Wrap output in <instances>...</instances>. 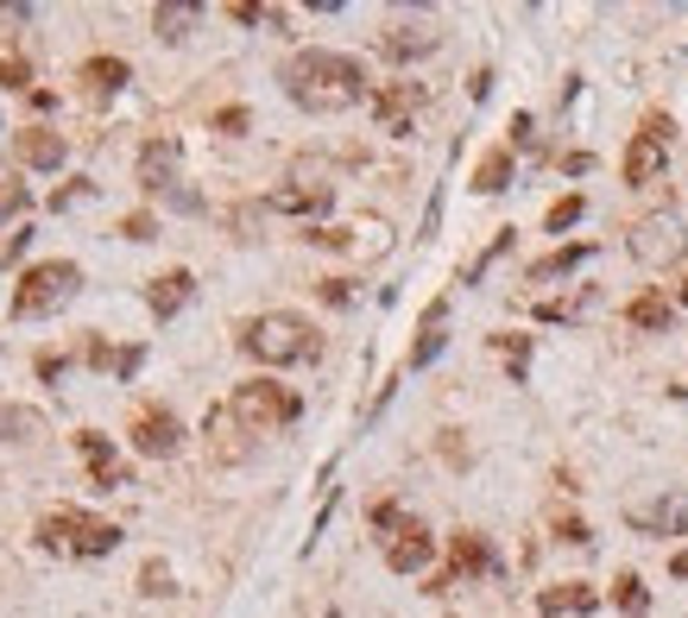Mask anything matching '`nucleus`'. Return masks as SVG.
Listing matches in <instances>:
<instances>
[{
	"instance_id": "nucleus-1",
	"label": "nucleus",
	"mask_w": 688,
	"mask_h": 618,
	"mask_svg": "<svg viewBox=\"0 0 688 618\" xmlns=\"http://www.w3.org/2000/svg\"><path fill=\"white\" fill-rule=\"evenodd\" d=\"M285 96L310 114H348L367 101V70L341 51H297L285 63Z\"/></svg>"
},
{
	"instance_id": "nucleus-2",
	"label": "nucleus",
	"mask_w": 688,
	"mask_h": 618,
	"mask_svg": "<svg viewBox=\"0 0 688 618\" xmlns=\"http://www.w3.org/2000/svg\"><path fill=\"white\" fill-rule=\"evenodd\" d=\"M240 348L253 353L259 367H303V360L322 353V335L303 316H291V309H272V316H253L240 329Z\"/></svg>"
},
{
	"instance_id": "nucleus-3",
	"label": "nucleus",
	"mask_w": 688,
	"mask_h": 618,
	"mask_svg": "<svg viewBox=\"0 0 688 618\" xmlns=\"http://www.w3.org/2000/svg\"><path fill=\"white\" fill-rule=\"evenodd\" d=\"M39 542H44V549H58V556L101 561V556H114V549H120V530L108 518H89V511L58 505V511H44V518H39Z\"/></svg>"
},
{
	"instance_id": "nucleus-4",
	"label": "nucleus",
	"mask_w": 688,
	"mask_h": 618,
	"mask_svg": "<svg viewBox=\"0 0 688 618\" xmlns=\"http://www.w3.org/2000/svg\"><path fill=\"white\" fill-rule=\"evenodd\" d=\"M228 410H235V423H240V429L266 436V429L297 423V417H303V398H297L291 386H278V379H247V386H235Z\"/></svg>"
},
{
	"instance_id": "nucleus-5",
	"label": "nucleus",
	"mask_w": 688,
	"mask_h": 618,
	"mask_svg": "<svg viewBox=\"0 0 688 618\" xmlns=\"http://www.w3.org/2000/svg\"><path fill=\"white\" fill-rule=\"evenodd\" d=\"M77 285H82L77 259H44V266H32L20 278V290H13V316H20V322L51 316V309H63L70 297H77Z\"/></svg>"
},
{
	"instance_id": "nucleus-6",
	"label": "nucleus",
	"mask_w": 688,
	"mask_h": 618,
	"mask_svg": "<svg viewBox=\"0 0 688 618\" xmlns=\"http://www.w3.org/2000/svg\"><path fill=\"white\" fill-rule=\"evenodd\" d=\"M664 165H669V120L650 114L645 127L631 133V146H626V183L631 190H645V183L664 177Z\"/></svg>"
},
{
	"instance_id": "nucleus-7",
	"label": "nucleus",
	"mask_w": 688,
	"mask_h": 618,
	"mask_svg": "<svg viewBox=\"0 0 688 618\" xmlns=\"http://www.w3.org/2000/svg\"><path fill=\"white\" fill-rule=\"evenodd\" d=\"M631 252H638L645 266H676V259H682V215L676 209L645 215V221L631 228Z\"/></svg>"
},
{
	"instance_id": "nucleus-8",
	"label": "nucleus",
	"mask_w": 688,
	"mask_h": 618,
	"mask_svg": "<svg viewBox=\"0 0 688 618\" xmlns=\"http://www.w3.org/2000/svg\"><path fill=\"white\" fill-rule=\"evenodd\" d=\"M626 524L645 530V537H682L688 524V492H664V499H638L626 505Z\"/></svg>"
},
{
	"instance_id": "nucleus-9",
	"label": "nucleus",
	"mask_w": 688,
	"mask_h": 618,
	"mask_svg": "<svg viewBox=\"0 0 688 618\" xmlns=\"http://www.w3.org/2000/svg\"><path fill=\"white\" fill-rule=\"evenodd\" d=\"M133 448H139V455H152V461H171V455L183 448V423L171 417V410H139Z\"/></svg>"
},
{
	"instance_id": "nucleus-10",
	"label": "nucleus",
	"mask_w": 688,
	"mask_h": 618,
	"mask_svg": "<svg viewBox=\"0 0 688 618\" xmlns=\"http://www.w3.org/2000/svg\"><path fill=\"white\" fill-rule=\"evenodd\" d=\"M430 556H436V537L411 518L398 524L392 542H386V568H392V575H417V568H430Z\"/></svg>"
},
{
	"instance_id": "nucleus-11",
	"label": "nucleus",
	"mask_w": 688,
	"mask_h": 618,
	"mask_svg": "<svg viewBox=\"0 0 688 618\" xmlns=\"http://www.w3.org/2000/svg\"><path fill=\"white\" fill-rule=\"evenodd\" d=\"M449 575H436L430 580V594H449V587H461L468 575H487L492 568V549H487V537H473V530H461V537L449 542Z\"/></svg>"
},
{
	"instance_id": "nucleus-12",
	"label": "nucleus",
	"mask_w": 688,
	"mask_h": 618,
	"mask_svg": "<svg viewBox=\"0 0 688 618\" xmlns=\"http://www.w3.org/2000/svg\"><path fill=\"white\" fill-rule=\"evenodd\" d=\"M417 108H423V82H392V89H379L373 96V120L386 133H411Z\"/></svg>"
},
{
	"instance_id": "nucleus-13",
	"label": "nucleus",
	"mask_w": 688,
	"mask_h": 618,
	"mask_svg": "<svg viewBox=\"0 0 688 618\" xmlns=\"http://www.w3.org/2000/svg\"><path fill=\"white\" fill-rule=\"evenodd\" d=\"M139 183H146L152 196L178 190V139H152V146L139 152Z\"/></svg>"
},
{
	"instance_id": "nucleus-14",
	"label": "nucleus",
	"mask_w": 688,
	"mask_h": 618,
	"mask_svg": "<svg viewBox=\"0 0 688 618\" xmlns=\"http://www.w3.org/2000/svg\"><path fill=\"white\" fill-rule=\"evenodd\" d=\"M13 152H20V165H32V171H58L63 158H70V146H63V133H51V127H26V133L13 139Z\"/></svg>"
},
{
	"instance_id": "nucleus-15",
	"label": "nucleus",
	"mask_w": 688,
	"mask_h": 618,
	"mask_svg": "<svg viewBox=\"0 0 688 618\" xmlns=\"http://www.w3.org/2000/svg\"><path fill=\"white\" fill-rule=\"evenodd\" d=\"M190 297H197V278H190V271H158L152 278V290H146V303H152V316L158 322H171V316H178L183 303H190Z\"/></svg>"
},
{
	"instance_id": "nucleus-16",
	"label": "nucleus",
	"mask_w": 688,
	"mask_h": 618,
	"mask_svg": "<svg viewBox=\"0 0 688 618\" xmlns=\"http://www.w3.org/2000/svg\"><path fill=\"white\" fill-rule=\"evenodd\" d=\"M436 44H442V32H436V26H423V20H405V26H392V32H386V58L411 63V58H430Z\"/></svg>"
},
{
	"instance_id": "nucleus-17",
	"label": "nucleus",
	"mask_w": 688,
	"mask_h": 618,
	"mask_svg": "<svg viewBox=\"0 0 688 618\" xmlns=\"http://www.w3.org/2000/svg\"><path fill=\"white\" fill-rule=\"evenodd\" d=\"M442 341H449V303L436 297V303L423 309V329H417V341H411V367H430L436 353H442Z\"/></svg>"
},
{
	"instance_id": "nucleus-18",
	"label": "nucleus",
	"mask_w": 688,
	"mask_h": 618,
	"mask_svg": "<svg viewBox=\"0 0 688 618\" xmlns=\"http://www.w3.org/2000/svg\"><path fill=\"white\" fill-rule=\"evenodd\" d=\"M77 448H82V461H89V474H96V486H127V467H120V455L101 442L96 429H82Z\"/></svg>"
},
{
	"instance_id": "nucleus-19",
	"label": "nucleus",
	"mask_w": 688,
	"mask_h": 618,
	"mask_svg": "<svg viewBox=\"0 0 688 618\" xmlns=\"http://www.w3.org/2000/svg\"><path fill=\"white\" fill-rule=\"evenodd\" d=\"M537 606H544L550 618H562V612H594V606H600V594H594L588 580H562V587H544V594H537Z\"/></svg>"
},
{
	"instance_id": "nucleus-20",
	"label": "nucleus",
	"mask_w": 688,
	"mask_h": 618,
	"mask_svg": "<svg viewBox=\"0 0 688 618\" xmlns=\"http://www.w3.org/2000/svg\"><path fill=\"white\" fill-rule=\"evenodd\" d=\"M626 322H631V329L664 335L669 322H676V309H669V297H664V290H645V297H631V303H626Z\"/></svg>"
},
{
	"instance_id": "nucleus-21",
	"label": "nucleus",
	"mask_w": 688,
	"mask_h": 618,
	"mask_svg": "<svg viewBox=\"0 0 688 618\" xmlns=\"http://www.w3.org/2000/svg\"><path fill=\"white\" fill-rule=\"evenodd\" d=\"M329 183H291V190H272V209L278 215H322L329 209Z\"/></svg>"
},
{
	"instance_id": "nucleus-22",
	"label": "nucleus",
	"mask_w": 688,
	"mask_h": 618,
	"mask_svg": "<svg viewBox=\"0 0 688 618\" xmlns=\"http://www.w3.org/2000/svg\"><path fill=\"white\" fill-rule=\"evenodd\" d=\"M127 58H89L82 63V82H89V96H114V89H127Z\"/></svg>"
},
{
	"instance_id": "nucleus-23",
	"label": "nucleus",
	"mask_w": 688,
	"mask_h": 618,
	"mask_svg": "<svg viewBox=\"0 0 688 618\" xmlns=\"http://www.w3.org/2000/svg\"><path fill=\"white\" fill-rule=\"evenodd\" d=\"M209 436H216V461H247V442H240V423L228 405L209 410Z\"/></svg>"
},
{
	"instance_id": "nucleus-24",
	"label": "nucleus",
	"mask_w": 688,
	"mask_h": 618,
	"mask_svg": "<svg viewBox=\"0 0 688 618\" xmlns=\"http://www.w3.org/2000/svg\"><path fill=\"white\" fill-rule=\"evenodd\" d=\"M202 20V7H152V32L164 44H178V39H190V26Z\"/></svg>"
},
{
	"instance_id": "nucleus-25",
	"label": "nucleus",
	"mask_w": 688,
	"mask_h": 618,
	"mask_svg": "<svg viewBox=\"0 0 688 618\" xmlns=\"http://www.w3.org/2000/svg\"><path fill=\"white\" fill-rule=\"evenodd\" d=\"M506 183H511V146H506V152H487V158H480V171H473V190H480V196H499Z\"/></svg>"
},
{
	"instance_id": "nucleus-26",
	"label": "nucleus",
	"mask_w": 688,
	"mask_h": 618,
	"mask_svg": "<svg viewBox=\"0 0 688 618\" xmlns=\"http://www.w3.org/2000/svg\"><path fill=\"white\" fill-rule=\"evenodd\" d=\"M581 259H594V247H556L550 259H537V266H531V285H544V278H562V271H575Z\"/></svg>"
},
{
	"instance_id": "nucleus-27",
	"label": "nucleus",
	"mask_w": 688,
	"mask_h": 618,
	"mask_svg": "<svg viewBox=\"0 0 688 618\" xmlns=\"http://www.w3.org/2000/svg\"><path fill=\"white\" fill-rule=\"evenodd\" d=\"M612 599H619V612H626V618H645V606H650V594H645V580H638V575L612 580Z\"/></svg>"
},
{
	"instance_id": "nucleus-28",
	"label": "nucleus",
	"mask_w": 688,
	"mask_h": 618,
	"mask_svg": "<svg viewBox=\"0 0 688 618\" xmlns=\"http://www.w3.org/2000/svg\"><path fill=\"white\" fill-rule=\"evenodd\" d=\"M228 20H240V26H285V13H278V7H259V0H235V7H228Z\"/></svg>"
},
{
	"instance_id": "nucleus-29",
	"label": "nucleus",
	"mask_w": 688,
	"mask_h": 618,
	"mask_svg": "<svg viewBox=\"0 0 688 618\" xmlns=\"http://www.w3.org/2000/svg\"><path fill=\"white\" fill-rule=\"evenodd\" d=\"M581 209H588V202H581V196H562V202H556V209H550V233L575 228V221H581Z\"/></svg>"
},
{
	"instance_id": "nucleus-30",
	"label": "nucleus",
	"mask_w": 688,
	"mask_h": 618,
	"mask_svg": "<svg viewBox=\"0 0 688 618\" xmlns=\"http://www.w3.org/2000/svg\"><path fill=\"white\" fill-rule=\"evenodd\" d=\"M499 348H506L511 372H518V379H525V367H531V341H525V335H499Z\"/></svg>"
},
{
	"instance_id": "nucleus-31",
	"label": "nucleus",
	"mask_w": 688,
	"mask_h": 618,
	"mask_svg": "<svg viewBox=\"0 0 688 618\" xmlns=\"http://www.w3.org/2000/svg\"><path fill=\"white\" fill-rule=\"evenodd\" d=\"M139 594H171V568H164V561H146V575H139Z\"/></svg>"
},
{
	"instance_id": "nucleus-32",
	"label": "nucleus",
	"mask_w": 688,
	"mask_h": 618,
	"mask_svg": "<svg viewBox=\"0 0 688 618\" xmlns=\"http://www.w3.org/2000/svg\"><path fill=\"white\" fill-rule=\"evenodd\" d=\"M26 209V183H0V228Z\"/></svg>"
},
{
	"instance_id": "nucleus-33",
	"label": "nucleus",
	"mask_w": 688,
	"mask_h": 618,
	"mask_svg": "<svg viewBox=\"0 0 688 618\" xmlns=\"http://www.w3.org/2000/svg\"><path fill=\"white\" fill-rule=\"evenodd\" d=\"M499 252H511V228H499V240H492V247H487V252H480V259L468 266V285H473V278H480V271L492 266V259H499Z\"/></svg>"
},
{
	"instance_id": "nucleus-34",
	"label": "nucleus",
	"mask_w": 688,
	"mask_h": 618,
	"mask_svg": "<svg viewBox=\"0 0 688 618\" xmlns=\"http://www.w3.org/2000/svg\"><path fill=\"white\" fill-rule=\"evenodd\" d=\"M26 82H32L26 58H0V89H26Z\"/></svg>"
},
{
	"instance_id": "nucleus-35",
	"label": "nucleus",
	"mask_w": 688,
	"mask_h": 618,
	"mask_svg": "<svg viewBox=\"0 0 688 618\" xmlns=\"http://www.w3.org/2000/svg\"><path fill=\"white\" fill-rule=\"evenodd\" d=\"M26 240H32V233H26V228L0 233V266H13V259H20V252H26Z\"/></svg>"
},
{
	"instance_id": "nucleus-36",
	"label": "nucleus",
	"mask_w": 688,
	"mask_h": 618,
	"mask_svg": "<svg viewBox=\"0 0 688 618\" xmlns=\"http://www.w3.org/2000/svg\"><path fill=\"white\" fill-rule=\"evenodd\" d=\"M556 537H562V542H594V530L581 518H556Z\"/></svg>"
},
{
	"instance_id": "nucleus-37",
	"label": "nucleus",
	"mask_w": 688,
	"mask_h": 618,
	"mask_svg": "<svg viewBox=\"0 0 688 618\" xmlns=\"http://www.w3.org/2000/svg\"><path fill=\"white\" fill-rule=\"evenodd\" d=\"M120 233H127V240H152V215H127Z\"/></svg>"
},
{
	"instance_id": "nucleus-38",
	"label": "nucleus",
	"mask_w": 688,
	"mask_h": 618,
	"mask_svg": "<svg viewBox=\"0 0 688 618\" xmlns=\"http://www.w3.org/2000/svg\"><path fill=\"white\" fill-rule=\"evenodd\" d=\"M221 133H247V108H228V114H216Z\"/></svg>"
},
{
	"instance_id": "nucleus-39",
	"label": "nucleus",
	"mask_w": 688,
	"mask_h": 618,
	"mask_svg": "<svg viewBox=\"0 0 688 618\" xmlns=\"http://www.w3.org/2000/svg\"><path fill=\"white\" fill-rule=\"evenodd\" d=\"M322 297H329V303H355V290H348V278H329V285H322Z\"/></svg>"
},
{
	"instance_id": "nucleus-40",
	"label": "nucleus",
	"mask_w": 688,
	"mask_h": 618,
	"mask_svg": "<svg viewBox=\"0 0 688 618\" xmlns=\"http://www.w3.org/2000/svg\"><path fill=\"white\" fill-rule=\"evenodd\" d=\"M511 146H531V114H511Z\"/></svg>"
},
{
	"instance_id": "nucleus-41",
	"label": "nucleus",
	"mask_w": 688,
	"mask_h": 618,
	"mask_svg": "<svg viewBox=\"0 0 688 618\" xmlns=\"http://www.w3.org/2000/svg\"><path fill=\"white\" fill-rule=\"evenodd\" d=\"M669 575H676V580H688V549H682V556H669Z\"/></svg>"
},
{
	"instance_id": "nucleus-42",
	"label": "nucleus",
	"mask_w": 688,
	"mask_h": 618,
	"mask_svg": "<svg viewBox=\"0 0 688 618\" xmlns=\"http://www.w3.org/2000/svg\"><path fill=\"white\" fill-rule=\"evenodd\" d=\"M682 303H688V278H682Z\"/></svg>"
}]
</instances>
